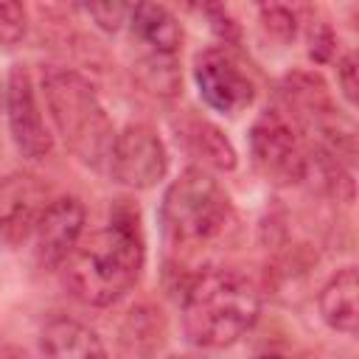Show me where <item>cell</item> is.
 <instances>
[{
	"label": "cell",
	"mask_w": 359,
	"mask_h": 359,
	"mask_svg": "<svg viewBox=\"0 0 359 359\" xmlns=\"http://www.w3.org/2000/svg\"><path fill=\"white\" fill-rule=\"evenodd\" d=\"M132 3H135V0H84V8H87V14L93 17V22H95L101 31L115 34V31H121L123 22L129 20Z\"/></svg>",
	"instance_id": "cell-17"
},
{
	"label": "cell",
	"mask_w": 359,
	"mask_h": 359,
	"mask_svg": "<svg viewBox=\"0 0 359 359\" xmlns=\"http://www.w3.org/2000/svg\"><path fill=\"white\" fill-rule=\"evenodd\" d=\"M180 137L185 140V149L191 151V157H196L202 163V168H216V171H233L238 157L233 143L224 137V132L219 126H213L210 121L202 118H191L180 126Z\"/></svg>",
	"instance_id": "cell-14"
},
{
	"label": "cell",
	"mask_w": 359,
	"mask_h": 359,
	"mask_svg": "<svg viewBox=\"0 0 359 359\" xmlns=\"http://www.w3.org/2000/svg\"><path fill=\"white\" fill-rule=\"evenodd\" d=\"M250 157L255 171L278 188L294 185L309 174V154L283 112L264 109L250 126Z\"/></svg>",
	"instance_id": "cell-5"
},
{
	"label": "cell",
	"mask_w": 359,
	"mask_h": 359,
	"mask_svg": "<svg viewBox=\"0 0 359 359\" xmlns=\"http://www.w3.org/2000/svg\"><path fill=\"white\" fill-rule=\"evenodd\" d=\"M39 351L48 356H107L101 337L70 317H50L42 325Z\"/></svg>",
	"instance_id": "cell-13"
},
{
	"label": "cell",
	"mask_w": 359,
	"mask_h": 359,
	"mask_svg": "<svg viewBox=\"0 0 359 359\" xmlns=\"http://www.w3.org/2000/svg\"><path fill=\"white\" fill-rule=\"evenodd\" d=\"M28 31L25 0H0V45H17Z\"/></svg>",
	"instance_id": "cell-18"
},
{
	"label": "cell",
	"mask_w": 359,
	"mask_h": 359,
	"mask_svg": "<svg viewBox=\"0 0 359 359\" xmlns=\"http://www.w3.org/2000/svg\"><path fill=\"white\" fill-rule=\"evenodd\" d=\"M42 93L45 107L65 146L90 168H107L115 126L107 115L93 84L67 67H45L42 70Z\"/></svg>",
	"instance_id": "cell-3"
},
{
	"label": "cell",
	"mask_w": 359,
	"mask_h": 359,
	"mask_svg": "<svg viewBox=\"0 0 359 359\" xmlns=\"http://www.w3.org/2000/svg\"><path fill=\"white\" fill-rule=\"evenodd\" d=\"M359 67H356V53L348 50L339 62H337V81H339V90H342V98L353 107L356 104V93H359V79H356Z\"/></svg>",
	"instance_id": "cell-20"
},
{
	"label": "cell",
	"mask_w": 359,
	"mask_h": 359,
	"mask_svg": "<svg viewBox=\"0 0 359 359\" xmlns=\"http://www.w3.org/2000/svg\"><path fill=\"white\" fill-rule=\"evenodd\" d=\"M107 171L132 191L154 188L168 174V151L157 129L149 123H129L115 132Z\"/></svg>",
	"instance_id": "cell-6"
},
{
	"label": "cell",
	"mask_w": 359,
	"mask_h": 359,
	"mask_svg": "<svg viewBox=\"0 0 359 359\" xmlns=\"http://www.w3.org/2000/svg\"><path fill=\"white\" fill-rule=\"evenodd\" d=\"M81 236H84V205L76 196H53L31 233L34 255L45 269H56L70 258Z\"/></svg>",
	"instance_id": "cell-10"
},
{
	"label": "cell",
	"mask_w": 359,
	"mask_h": 359,
	"mask_svg": "<svg viewBox=\"0 0 359 359\" xmlns=\"http://www.w3.org/2000/svg\"><path fill=\"white\" fill-rule=\"evenodd\" d=\"M258 311L261 294L244 272L233 266H210L185 289V339L196 348H227L255 325Z\"/></svg>",
	"instance_id": "cell-2"
},
{
	"label": "cell",
	"mask_w": 359,
	"mask_h": 359,
	"mask_svg": "<svg viewBox=\"0 0 359 359\" xmlns=\"http://www.w3.org/2000/svg\"><path fill=\"white\" fill-rule=\"evenodd\" d=\"M50 188L28 171H14L0 180V244L20 247L31 238L42 210L50 202Z\"/></svg>",
	"instance_id": "cell-9"
},
{
	"label": "cell",
	"mask_w": 359,
	"mask_h": 359,
	"mask_svg": "<svg viewBox=\"0 0 359 359\" xmlns=\"http://www.w3.org/2000/svg\"><path fill=\"white\" fill-rule=\"evenodd\" d=\"M146 250L137 224V210L118 208L101 230L81 236L70 258L65 261V280L70 292L87 306L118 303L143 272Z\"/></svg>",
	"instance_id": "cell-1"
},
{
	"label": "cell",
	"mask_w": 359,
	"mask_h": 359,
	"mask_svg": "<svg viewBox=\"0 0 359 359\" xmlns=\"http://www.w3.org/2000/svg\"><path fill=\"white\" fill-rule=\"evenodd\" d=\"M132 34L140 45L149 48V53L177 56L182 48V25L177 17L160 3V0H137L129 11Z\"/></svg>",
	"instance_id": "cell-11"
},
{
	"label": "cell",
	"mask_w": 359,
	"mask_h": 359,
	"mask_svg": "<svg viewBox=\"0 0 359 359\" xmlns=\"http://www.w3.org/2000/svg\"><path fill=\"white\" fill-rule=\"evenodd\" d=\"M6 118L17 151L25 160H45L53 149V135L45 126L36 84L25 65H14L6 81Z\"/></svg>",
	"instance_id": "cell-7"
},
{
	"label": "cell",
	"mask_w": 359,
	"mask_h": 359,
	"mask_svg": "<svg viewBox=\"0 0 359 359\" xmlns=\"http://www.w3.org/2000/svg\"><path fill=\"white\" fill-rule=\"evenodd\" d=\"M194 81H196L199 98L222 115H238L255 101L252 79L241 70V65L230 53L216 48L196 56Z\"/></svg>",
	"instance_id": "cell-8"
},
{
	"label": "cell",
	"mask_w": 359,
	"mask_h": 359,
	"mask_svg": "<svg viewBox=\"0 0 359 359\" xmlns=\"http://www.w3.org/2000/svg\"><path fill=\"white\" fill-rule=\"evenodd\" d=\"M230 219L233 205L227 191L202 165H188L160 202V224L171 247H202L222 236Z\"/></svg>",
	"instance_id": "cell-4"
},
{
	"label": "cell",
	"mask_w": 359,
	"mask_h": 359,
	"mask_svg": "<svg viewBox=\"0 0 359 359\" xmlns=\"http://www.w3.org/2000/svg\"><path fill=\"white\" fill-rule=\"evenodd\" d=\"M213 28L216 36L222 39H236L238 36V25L230 14V0H188Z\"/></svg>",
	"instance_id": "cell-19"
},
{
	"label": "cell",
	"mask_w": 359,
	"mask_h": 359,
	"mask_svg": "<svg viewBox=\"0 0 359 359\" xmlns=\"http://www.w3.org/2000/svg\"><path fill=\"white\" fill-rule=\"evenodd\" d=\"M143 70V84L157 93V95H174L180 90V70L174 56H163V53H149L140 65Z\"/></svg>",
	"instance_id": "cell-16"
},
{
	"label": "cell",
	"mask_w": 359,
	"mask_h": 359,
	"mask_svg": "<svg viewBox=\"0 0 359 359\" xmlns=\"http://www.w3.org/2000/svg\"><path fill=\"white\" fill-rule=\"evenodd\" d=\"M320 317L328 328L353 337L359 331V275L356 266L337 269L317 297Z\"/></svg>",
	"instance_id": "cell-12"
},
{
	"label": "cell",
	"mask_w": 359,
	"mask_h": 359,
	"mask_svg": "<svg viewBox=\"0 0 359 359\" xmlns=\"http://www.w3.org/2000/svg\"><path fill=\"white\" fill-rule=\"evenodd\" d=\"M252 6L258 8V17L264 22V28L280 39V42H292L297 36V8L294 0H252Z\"/></svg>",
	"instance_id": "cell-15"
}]
</instances>
